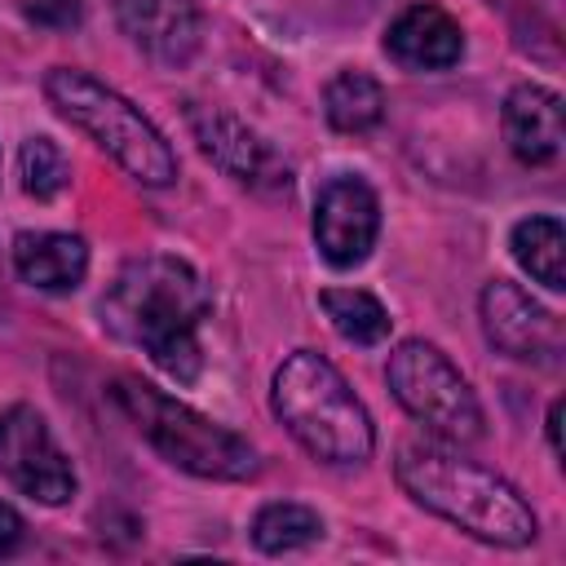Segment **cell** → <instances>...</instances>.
<instances>
[{
	"label": "cell",
	"mask_w": 566,
	"mask_h": 566,
	"mask_svg": "<svg viewBox=\"0 0 566 566\" xmlns=\"http://www.w3.org/2000/svg\"><path fill=\"white\" fill-rule=\"evenodd\" d=\"M208 310L212 292L199 270L168 252L133 256L97 301L102 327L115 340L150 354V363L177 385H190L203 371L199 323L208 318Z\"/></svg>",
	"instance_id": "cell-1"
},
{
	"label": "cell",
	"mask_w": 566,
	"mask_h": 566,
	"mask_svg": "<svg viewBox=\"0 0 566 566\" xmlns=\"http://www.w3.org/2000/svg\"><path fill=\"white\" fill-rule=\"evenodd\" d=\"M394 473H398V486L420 509L447 517L451 526H460L486 544L522 548L539 531V522H535L531 504L517 495V486H509L500 473L464 460L451 447L407 442L394 460Z\"/></svg>",
	"instance_id": "cell-2"
},
{
	"label": "cell",
	"mask_w": 566,
	"mask_h": 566,
	"mask_svg": "<svg viewBox=\"0 0 566 566\" xmlns=\"http://www.w3.org/2000/svg\"><path fill=\"white\" fill-rule=\"evenodd\" d=\"M270 407L287 433L323 464H363L376 447V429L349 380L314 349H296L279 363Z\"/></svg>",
	"instance_id": "cell-3"
},
{
	"label": "cell",
	"mask_w": 566,
	"mask_h": 566,
	"mask_svg": "<svg viewBox=\"0 0 566 566\" xmlns=\"http://www.w3.org/2000/svg\"><path fill=\"white\" fill-rule=\"evenodd\" d=\"M111 398L168 464H177L195 478H212V482H248L261 473V455L248 438H239L226 424L199 416L195 407L168 398L164 389H155L137 376H119L111 385Z\"/></svg>",
	"instance_id": "cell-4"
},
{
	"label": "cell",
	"mask_w": 566,
	"mask_h": 566,
	"mask_svg": "<svg viewBox=\"0 0 566 566\" xmlns=\"http://www.w3.org/2000/svg\"><path fill=\"white\" fill-rule=\"evenodd\" d=\"M44 97L57 106L62 119L84 128L128 177L142 186H172L177 181V155L164 142V133L115 88L93 80L75 66H53L44 75Z\"/></svg>",
	"instance_id": "cell-5"
},
{
	"label": "cell",
	"mask_w": 566,
	"mask_h": 566,
	"mask_svg": "<svg viewBox=\"0 0 566 566\" xmlns=\"http://www.w3.org/2000/svg\"><path fill=\"white\" fill-rule=\"evenodd\" d=\"M385 380L394 398L442 442H478L486 429L482 402L469 389V380L455 371V363L429 345V340H402L394 345L385 363Z\"/></svg>",
	"instance_id": "cell-6"
},
{
	"label": "cell",
	"mask_w": 566,
	"mask_h": 566,
	"mask_svg": "<svg viewBox=\"0 0 566 566\" xmlns=\"http://www.w3.org/2000/svg\"><path fill=\"white\" fill-rule=\"evenodd\" d=\"M0 478L35 504H66L75 495V469L35 407L0 411Z\"/></svg>",
	"instance_id": "cell-7"
},
{
	"label": "cell",
	"mask_w": 566,
	"mask_h": 566,
	"mask_svg": "<svg viewBox=\"0 0 566 566\" xmlns=\"http://www.w3.org/2000/svg\"><path fill=\"white\" fill-rule=\"evenodd\" d=\"M478 314H482L486 340L500 354L526 358V363H544V367H553L562 358V345H566L562 318L553 310H544L531 292H522L517 283H509V279L486 283L482 301H478Z\"/></svg>",
	"instance_id": "cell-8"
},
{
	"label": "cell",
	"mask_w": 566,
	"mask_h": 566,
	"mask_svg": "<svg viewBox=\"0 0 566 566\" xmlns=\"http://www.w3.org/2000/svg\"><path fill=\"white\" fill-rule=\"evenodd\" d=\"M380 234V199L363 177H332L314 199V243L327 265L349 270L367 261Z\"/></svg>",
	"instance_id": "cell-9"
},
{
	"label": "cell",
	"mask_w": 566,
	"mask_h": 566,
	"mask_svg": "<svg viewBox=\"0 0 566 566\" xmlns=\"http://www.w3.org/2000/svg\"><path fill=\"white\" fill-rule=\"evenodd\" d=\"M186 119H190V133H195L199 150H203L221 172H230L234 181L256 186V190H287L292 168H287V164L270 150V142H261L243 119H234V115L221 111V106H190Z\"/></svg>",
	"instance_id": "cell-10"
},
{
	"label": "cell",
	"mask_w": 566,
	"mask_h": 566,
	"mask_svg": "<svg viewBox=\"0 0 566 566\" xmlns=\"http://www.w3.org/2000/svg\"><path fill=\"white\" fill-rule=\"evenodd\" d=\"M115 22L159 66H186L203 40L195 0H115Z\"/></svg>",
	"instance_id": "cell-11"
},
{
	"label": "cell",
	"mask_w": 566,
	"mask_h": 566,
	"mask_svg": "<svg viewBox=\"0 0 566 566\" xmlns=\"http://www.w3.org/2000/svg\"><path fill=\"white\" fill-rule=\"evenodd\" d=\"M385 53L407 71H447L464 53L460 22L438 4L402 9L385 31Z\"/></svg>",
	"instance_id": "cell-12"
},
{
	"label": "cell",
	"mask_w": 566,
	"mask_h": 566,
	"mask_svg": "<svg viewBox=\"0 0 566 566\" xmlns=\"http://www.w3.org/2000/svg\"><path fill=\"white\" fill-rule=\"evenodd\" d=\"M504 137L522 164H553L562 155V97L539 84H517L504 97Z\"/></svg>",
	"instance_id": "cell-13"
},
{
	"label": "cell",
	"mask_w": 566,
	"mask_h": 566,
	"mask_svg": "<svg viewBox=\"0 0 566 566\" xmlns=\"http://www.w3.org/2000/svg\"><path fill=\"white\" fill-rule=\"evenodd\" d=\"M13 270L22 274V283L40 287V292H71L84 283L88 270V248L75 234H57V230H22L13 239Z\"/></svg>",
	"instance_id": "cell-14"
},
{
	"label": "cell",
	"mask_w": 566,
	"mask_h": 566,
	"mask_svg": "<svg viewBox=\"0 0 566 566\" xmlns=\"http://www.w3.org/2000/svg\"><path fill=\"white\" fill-rule=\"evenodd\" d=\"M517 265L544 283L548 292H562L566 287V230L557 217H526L513 226V239H509Z\"/></svg>",
	"instance_id": "cell-15"
},
{
	"label": "cell",
	"mask_w": 566,
	"mask_h": 566,
	"mask_svg": "<svg viewBox=\"0 0 566 566\" xmlns=\"http://www.w3.org/2000/svg\"><path fill=\"white\" fill-rule=\"evenodd\" d=\"M323 111L336 133H367L385 115V88L367 71H340L327 80Z\"/></svg>",
	"instance_id": "cell-16"
},
{
	"label": "cell",
	"mask_w": 566,
	"mask_h": 566,
	"mask_svg": "<svg viewBox=\"0 0 566 566\" xmlns=\"http://www.w3.org/2000/svg\"><path fill=\"white\" fill-rule=\"evenodd\" d=\"M318 305L349 345H380L389 336V310L363 287H323Z\"/></svg>",
	"instance_id": "cell-17"
},
{
	"label": "cell",
	"mask_w": 566,
	"mask_h": 566,
	"mask_svg": "<svg viewBox=\"0 0 566 566\" xmlns=\"http://www.w3.org/2000/svg\"><path fill=\"white\" fill-rule=\"evenodd\" d=\"M318 535H323V517L292 500H274L252 517V544L261 553H292L314 544Z\"/></svg>",
	"instance_id": "cell-18"
},
{
	"label": "cell",
	"mask_w": 566,
	"mask_h": 566,
	"mask_svg": "<svg viewBox=\"0 0 566 566\" xmlns=\"http://www.w3.org/2000/svg\"><path fill=\"white\" fill-rule=\"evenodd\" d=\"M18 168H22V190L35 199H57L71 181V164L53 137H27L18 150Z\"/></svg>",
	"instance_id": "cell-19"
},
{
	"label": "cell",
	"mask_w": 566,
	"mask_h": 566,
	"mask_svg": "<svg viewBox=\"0 0 566 566\" xmlns=\"http://www.w3.org/2000/svg\"><path fill=\"white\" fill-rule=\"evenodd\" d=\"M22 9L35 27H49V31L80 27V0H22Z\"/></svg>",
	"instance_id": "cell-20"
},
{
	"label": "cell",
	"mask_w": 566,
	"mask_h": 566,
	"mask_svg": "<svg viewBox=\"0 0 566 566\" xmlns=\"http://www.w3.org/2000/svg\"><path fill=\"white\" fill-rule=\"evenodd\" d=\"M22 544V517L0 500V557H9Z\"/></svg>",
	"instance_id": "cell-21"
},
{
	"label": "cell",
	"mask_w": 566,
	"mask_h": 566,
	"mask_svg": "<svg viewBox=\"0 0 566 566\" xmlns=\"http://www.w3.org/2000/svg\"><path fill=\"white\" fill-rule=\"evenodd\" d=\"M548 447L553 455H562V398L548 407Z\"/></svg>",
	"instance_id": "cell-22"
}]
</instances>
